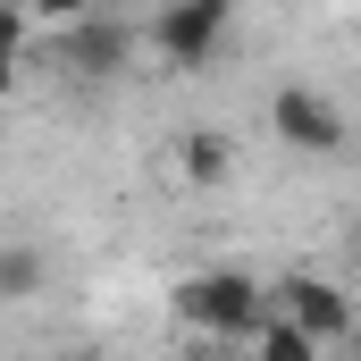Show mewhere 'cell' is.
<instances>
[{
  "instance_id": "obj_1",
  "label": "cell",
  "mask_w": 361,
  "mask_h": 361,
  "mask_svg": "<svg viewBox=\"0 0 361 361\" xmlns=\"http://www.w3.org/2000/svg\"><path fill=\"white\" fill-rule=\"evenodd\" d=\"M177 319L193 336H235V345H252L277 319V286H261V277L235 269V261H210V269H193L177 286Z\"/></svg>"
},
{
  "instance_id": "obj_2",
  "label": "cell",
  "mask_w": 361,
  "mask_h": 361,
  "mask_svg": "<svg viewBox=\"0 0 361 361\" xmlns=\"http://www.w3.org/2000/svg\"><path fill=\"white\" fill-rule=\"evenodd\" d=\"M143 51H152V34L135 17H118V8H92L76 25H51V68L68 85H118Z\"/></svg>"
},
{
  "instance_id": "obj_3",
  "label": "cell",
  "mask_w": 361,
  "mask_h": 361,
  "mask_svg": "<svg viewBox=\"0 0 361 361\" xmlns=\"http://www.w3.org/2000/svg\"><path fill=\"white\" fill-rule=\"evenodd\" d=\"M269 135L294 152V160H336V152L361 143L353 109H345L336 92H319V85H277L269 92Z\"/></svg>"
},
{
  "instance_id": "obj_4",
  "label": "cell",
  "mask_w": 361,
  "mask_h": 361,
  "mask_svg": "<svg viewBox=\"0 0 361 361\" xmlns=\"http://www.w3.org/2000/svg\"><path fill=\"white\" fill-rule=\"evenodd\" d=\"M235 8H244V0H160V8L143 17V34H152V59H160V68H177V76L210 68V59L227 51V25H235Z\"/></svg>"
},
{
  "instance_id": "obj_5",
  "label": "cell",
  "mask_w": 361,
  "mask_h": 361,
  "mask_svg": "<svg viewBox=\"0 0 361 361\" xmlns=\"http://www.w3.org/2000/svg\"><path fill=\"white\" fill-rule=\"evenodd\" d=\"M277 319H294V328H311L319 345H336V336H353V328H361V302H353L345 277L286 269V277H277Z\"/></svg>"
},
{
  "instance_id": "obj_6",
  "label": "cell",
  "mask_w": 361,
  "mask_h": 361,
  "mask_svg": "<svg viewBox=\"0 0 361 361\" xmlns=\"http://www.w3.org/2000/svg\"><path fill=\"white\" fill-rule=\"evenodd\" d=\"M177 177L202 185V193L227 185V177H235V143H227L219 126H185V135H177Z\"/></svg>"
},
{
  "instance_id": "obj_7",
  "label": "cell",
  "mask_w": 361,
  "mask_h": 361,
  "mask_svg": "<svg viewBox=\"0 0 361 361\" xmlns=\"http://www.w3.org/2000/svg\"><path fill=\"white\" fill-rule=\"evenodd\" d=\"M252 361H328V345H319L311 328H294V319H269V328L252 336Z\"/></svg>"
},
{
  "instance_id": "obj_8",
  "label": "cell",
  "mask_w": 361,
  "mask_h": 361,
  "mask_svg": "<svg viewBox=\"0 0 361 361\" xmlns=\"http://www.w3.org/2000/svg\"><path fill=\"white\" fill-rule=\"evenodd\" d=\"M0 294H8V302H34V294H42V252H34V244H8V252H0Z\"/></svg>"
},
{
  "instance_id": "obj_9",
  "label": "cell",
  "mask_w": 361,
  "mask_h": 361,
  "mask_svg": "<svg viewBox=\"0 0 361 361\" xmlns=\"http://www.w3.org/2000/svg\"><path fill=\"white\" fill-rule=\"evenodd\" d=\"M17 8H25L34 25H76V17H92L101 0H17Z\"/></svg>"
},
{
  "instance_id": "obj_10",
  "label": "cell",
  "mask_w": 361,
  "mask_h": 361,
  "mask_svg": "<svg viewBox=\"0 0 361 361\" xmlns=\"http://www.w3.org/2000/svg\"><path fill=\"white\" fill-rule=\"evenodd\" d=\"M345 269L361 277V219H353V227H345Z\"/></svg>"
},
{
  "instance_id": "obj_11",
  "label": "cell",
  "mask_w": 361,
  "mask_h": 361,
  "mask_svg": "<svg viewBox=\"0 0 361 361\" xmlns=\"http://www.w3.org/2000/svg\"><path fill=\"white\" fill-rule=\"evenodd\" d=\"M353 361H361V353H353Z\"/></svg>"
}]
</instances>
